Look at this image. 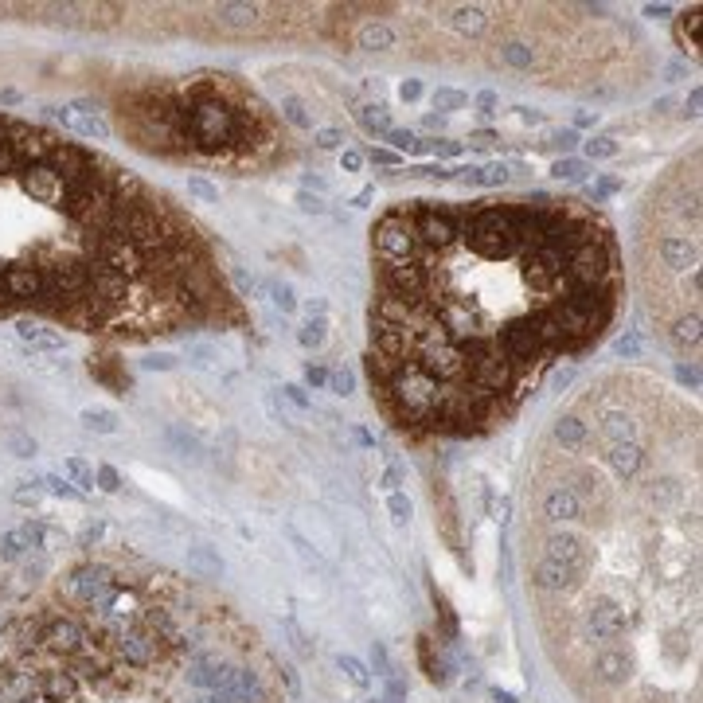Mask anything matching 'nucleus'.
I'll list each match as a JSON object with an SVG mask.
<instances>
[{"instance_id":"obj_1","label":"nucleus","mask_w":703,"mask_h":703,"mask_svg":"<svg viewBox=\"0 0 703 703\" xmlns=\"http://www.w3.org/2000/svg\"><path fill=\"white\" fill-rule=\"evenodd\" d=\"M621 301V243L582 200L395 204L372 223V398L415 438L492 434L606 336Z\"/></svg>"},{"instance_id":"obj_2","label":"nucleus","mask_w":703,"mask_h":703,"mask_svg":"<svg viewBox=\"0 0 703 703\" xmlns=\"http://www.w3.org/2000/svg\"><path fill=\"white\" fill-rule=\"evenodd\" d=\"M145 344L243 309L200 223L126 164L0 114V321Z\"/></svg>"},{"instance_id":"obj_3","label":"nucleus","mask_w":703,"mask_h":703,"mask_svg":"<svg viewBox=\"0 0 703 703\" xmlns=\"http://www.w3.org/2000/svg\"><path fill=\"white\" fill-rule=\"evenodd\" d=\"M121 133L137 149L172 161H207L231 169L270 164L281 145L270 110L231 75H195L157 82L118 98Z\"/></svg>"},{"instance_id":"obj_4","label":"nucleus","mask_w":703,"mask_h":703,"mask_svg":"<svg viewBox=\"0 0 703 703\" xmlns=\"http://www.w3.org/2000/svg\"><path fill=\"white\" fill-rule=\"evenodd\" d=\"M664 188L672 204H664L656 188L649 195L656 227L644 235V297L656 313L664 289H672L676 317H699V153L692 161L684 157Z\"/></svg>"},{"instance_id":"obj_5","label":"nucleus","mask_w":703,"mask_h":703,"mask_svg":"<svg viewBox=\"0 0 703 703\" xmlns=\"http://www.w3.org/2000/svg\"><path fill=\"white\" fill-rule=\"evenodd\" d=\"M67 110H71V121H67L71 133L90 137V141H110L114 137L110 121L102 118V110H98L94 102H75V106H67Z\"/></svg>"},{"instance_id":"obj_6","label":"nucleus","mask_w":703,"mask_h":703,"mask_svg":"<svg viewBox=\"0 0 703 703\" xmlns=\"http://www.w3.org/2000/svg\"><path fill=\"white\" fill-rule=\"evenodd\" d=\"M16 336L24 340L32 352H67V336H63L59 329H51V324L32 321V317H20L16 321Z\"/></svg>"},{"instance_id":"obj_7","label":"nucleus","mask_w":703,"mask_h":703,"mask_svg":"<svg viewBox=\"0 0 703 703\" xmlns=\"http://www.w3.org/2000/svg\"><path fill=\"white\" fill-rule=\"evenodd\" d=\"M551 438L563 453H575L586 438H590V422H582V415H559L551 422Z\"/></svg>"},{"instance_id":"obj_8","label":"nucleus","mask_w":703,"mask_h":703,"mask_svg":"<svg viewBox=\"0 0 703 703\" xmlns=\"http://www.w3.org/2000/svg\"><path fill=\"white\" fill-rule=\"evenodd\" d=\"M266 12H270L266 4H215L212 16L219 27H255Z\"/></svg>"},{"instance_id":"obj_9","label":"nucleus","mask_w":703,"mask_h":703,"mask_svg":"<svg viewBox=\"0 0 703 703\" xmlns=\"http://www.w3.org/2000/svg\"><path fill=\"white\" fill-rule=\"evenodd\" d=\"M449 27L458 35H469V39H477V35H484V27H489V16H484V8H477V4H461V8H449L446 16Z\"/></svg>"},{"instance_id":"obj_10","label":"nucleus","mask_w":703,"mask_h":703,"mask_svg":"<svg viewBox=\"0 0 703 703\" xmlns=\"http://www.w3.org/2000/svg\"><path fill=\"white\" fill-rule=\"evenodd\" d=\"M699 24H703V8H699V4H692L687 12H680V16H676V43L684 47L687 55H692V63L699 59Z\"/></svg>"},{"instance_id":"obj_11","label":"nucleus","mask_w":703,"mask_h":703,"mask_svg":"<svg viewBox=\"0 0 703 703\" xmlns=\"http://www.w3.org/2000/svg\"><path fill=\"white\" fill-rule=\"evenodd\" d=\"M356 121H360V129L364 133H372V137H387L391 129V110L383 102H367V106H360L356 110Z\"/></svg>"},{"instance_id":"obj_12","label":"nucleus","mask_w":703,"mask_h":703,"mask_svg":"<svg viewBox=\"0 0 703 703\" xmlns=\"http://www.w3.org/2000/svg\"><path fill=\"white\" fill-rule=\"evenodd\" d=\"M24 535L32 539V547H39V551H63L67 547V532H59V527H51V524H39V520H27Z\"/></svg>"},{"instance_id":"obj_13","label":"nucleus","mask_w":703,"mask_h":703,"mask_svg":"<svg viewBox=\"0 0 703 703\" xmlns=\"http://www.w3.org/2000/svg\"><path fill=\"white\" fill-rule=\"evenodd\" d=\"M356 43H360V47H367V51H391V47L398 43V35L391 32L387 24H364L356 32Z\"/></svg>"},{"instance_id":"obj_14","label":"nucleus","mask_w":703,"mask_h":703,"mask_svg":"<svg viewBox=\"0 0 703 703\" xmlns=\"http://www.w3.org/2000/svg\"><path fill=\"white\" fill-rule=\"evenodd\" d=\"M500 63L512 71H532L535 67V47L524 39H508L504 47H500Z\"/></svg>"},{"instance_id":"obj_15","label":"nucleus","mask_w":703,"mask_h":703,"mask_svg":"<svg viewBox=\"0 0 703 703\" xmlns=\"http://www.w3.org/2000/svg\"><path fill=\"white\" fill-rule=\"evenodd\" d=\"M590 172H594V169L582 161V157H559V161L551 164V176L563 180V184H582Z\"/></svg>"},{"instance_id":"obj_16","label":"nucleus","mask_w":703,"mask_h":703,"mask_svg":"<svg viewBox=\"0 0 703 703\" xmlns=\"http://www.w3.org/2000/svg\"><path fill=\"white\" fill-rule=\"evenodd\" d=\"M301 520H305V527H309V539H313V547H321V551H329V555H336V532H332V527L324 524L317 512H301Z\"/></svg>"},{"instance_id":"obj_17","label":"nucleus","mask_w":703,"mask_h":703,"mask_svg":"<svg viewBox=\"0 0 703 703\" xmlns=\"http://www.w3.org/2000/svg\"><path fill=\"white\" fill-rule=\"evenodd\" d=\"M278 110H281V118H286L293 129H313V114H309V106L301 102L297 94H281Z\"/></svg>"},{"instance_id":"obj_18","label":"nucleus","mask_w":703,"mask_h":703,"mask_svg":"<svg viewBox=\"0 0 703 703\" xmlns=\"http://www.w3.org/2000/svg\"><path fill=\"white\" fill-rule=\"evenodd\" d=\"M324 340H329V321H324V317H309V321L297 329V344L305 348V352L324 348Z\"/></svg>"},{"instance_id":"obj_19","label":"nucleus","mask_w":703,"mask_h":703,"mask_svg":"<svg viewBox=\"0 0 703 703\" xmlns=\"http://www.w3.org/2000/svg\"><path fill=\"white\" fill-rule=\"evenodd\" d=\"M430 106L446 118V114H458V110H465L469 106V94L465 90H453V86H438V90L430 94Z\"/></svg>"},{"instance_id":"obj_20","label":"nucleus","mask_w":703,"mask_h":703,"mask_svg":"<svg viewBox=\"0 0 703 703\" xmlns=\"http://www.w3.org/2000/svg\"><path fill=\"white\" fill-rule=\"evenodd\" d=\"M164 441H169V446L176 449V458H184V461H200V453H204L200 441H195L192 434H184L180 426H169V430H164Z\"/></svg>"},{"instance_id":"obj_21","label":"nucleus","mask_w":703,"mask_h":703,"mask_svg":"<svg viewBox=\"0 0 703 703\" xmlns=\"http://www.w3.org/2000/svg\"><path fill=\"white\" fill-rule=\"evenodd\" d=\"M78 418H82V426L94 434H118V415L106 410V407H86Z\"/></svg>"},{"instance_id":"obj_22","label":"nucleus","mask_w":703,"mask_h":703,"mask_svg":"<svg viewBox=\"0 0 703 703\" xmlns=\"http://www.w3.org/2000/svg\"><path fill=\"white\" fill-rule=\"evenodd\" d=\"M621 153V145L613 141V137H590V141H582V161H613V157Z\"/></svg>"},{"instance_id":"obj_23","label":"nucleus","mask_w":703,"mask_h":703,"mask_svg":"<svg viewBox=\"0 0 703 703\" xmlns=\"http://www.w3.org/2000/svg\"><path fill=\"white\" fill-rule=\"evenodd\" d=\"M63 473H67V481L75 484L78 492H90L94 489V469L86 465L82 458H67V461H63Z\"/></svg>"},{"instance_id":"obj_24","label":"nucleus","mask_w":703,"mask_h":703,"mask_svg":"<svg viewBox=\"0 0 703 703\" xmlns=\"http://www.w3.org/2000/svg\"><path fill=\"white\" fill-rule=\"evenodd\" d=\"M0 551H4V559H20L24 551H32V539L24 535V527H16V532H4V539H0Z\"/></svg>"},{"instance_id":"obj_25","label":"nucleus","mask_w":703,"mask_h":703,"mask_svg":"<svg viewBox=\"0 0 703 703\" xmlns=\"http://www.w3.org/2000/svg\"><path fill=\"white\" fill-rule=\"evenodd\" d=\"M270 301L281 309V313H297V305H301L289 281H274V286H270Z\"/></svg>"},{"instance_id":"obj_26","label":"nucleus","mask_w":703,"mask_h":703,"mask_svg":"<svg viewBox=\"0 0 703 703\" xmlns=\"http://www.w3.org/2000/svg\"><path fill=\"white\" fill-rule=\"evenodd\" d=\"M336 664H340V668L348 672V680H352V684H356V687H367V684H372V676H367V668H364V664L356 661V656H352V652H340V656H336Z\"/></svg>"},{"instance_id":"obj_27","label":"nucleus","mask_w":703,"mask_h":703,"mask_svg":"<svg viewBox=\"0 0 703 703\" xmlns=\"http://www.w3.org/2000/svg\"><path fill=\"white\" fill-rule=\"evenodd\" d=\"M329 391H332V395H340V398H348L352 391H356V375L348 372V367H332V372H329Z\"/></svg>"},{"instance_id":"obj_28","label":"nucleus","mask_w":703,"mask_h":703,"mask_svg":"<svg viewBox=\"0 0 703 703\" xmlns=\"http://www.w3.org/2000/svg\"><path fill=\"white\" fill-rule=\"evenodd\" d=\"M387 512H391V520H395L398 527L410 524V512H415V508H410V500H407V492H403V489L387 496Z\"/></svg>"},{"instance_id":"obj_29","label":"nucleus","mask_w":703,"mask_h":703,"mask_svg":"<svg viewBox=\"0 0 703 703\" xmlns=\"http://www.w3.org/2000/svg\"><path fill=\"white\" fill-rule=\"evenodd\" d=\"M344 141H348V137H344V129H317V133H313V145H317V149H321V153H336V149H344Z\"/></svg>"},{"instance_id":"obj_30","label":"nucleus","mask_w":703,"mask_h":703,"mask_svg":"<svg viewBox=\"0 0 703 703\" xmlns=\"http://www.w3.org/2000/svg\"><path fill=\"white\" fill-rule=\"evenodd\" d=\"M578 141H582V137H578L570 126H563V129H551L543 145H551V149H563V157H570V149H575Z\"/></svg>"},{"instance_id":"obj_31","label":"nucleus","mask_w":703,"mask_h":703,"mask_svg":"<svg viewBox=\"0 0 703 703\" xmlns=\"http://www.w3.org/2000/svg\"><path fill=\"white\" fill-rule=\"evenodd\" d=\"M508 176H512V172H508V164H504V161L484 164V169H481V188H504V184H508Z\"/></svg>"},{"instance_id":"obj_32","label":"nucleus","mask_w":703,"mask_h":703,"mask_svg":"<svg viewBox=\"0 0 703 703\" xmlns=\"http://www.w3.org/2000/svg\"><path fill=\"white\" fill-rule=\"evenodd\" d=\"M188 192H192L195 200H204V204H219V188H215L212 180H204V176L188 180Z\"/></svg>"},{"instance_id":"obj_33","label":"nucleus","mask_w":703,"mask_h":703,"mask_svg":"<svg viewBox=\"0 0 703 703\" xmlns=\"http://www.w3.org/2000/svg\"><path fill=\"white\" fill-rule=\"evenodd\" d=\"M43 484H47L55 496H63V500H82V492H78L67 477H59V473H47V477H43Z\"/></svg>"},{"instance_id":"obj_34","label":"nucleus","mask_w":703,"mask_h":703,"mask_svg":"<svg viewBox=\"0 0 703 703\" xmlns=\"http://www.w3.org/2000/svg\"><path fill=\"white\" fill-rule=\"evenodd\" d=\"M8 449L16 453V458H35V449H39V446H35V438H32V434H24V430H12V434H8Z\"/></svg>"},{"instance_id":"obj_35","label":"nucleus","mask_w":703,"mask_h":703,"mask_svg":"<svg viewBox=\"0 0 703 703\" xmlns=\"http://www.w3.org/2000/svg\"><path fill=\"white\" fill-rule=\"evenodd\" d=\"M613 356L637 360V356H641V336H637V332H625V336H618V340H613Z\"/></svg>"},{"instance_id":"obj_36","label":"nucleus","mask_w":703,"mask_h":703,"mask_svg":"<svg viewBox=\"0 0 703 703\" xmlns=\"http://www.w3.org/2000/svg\"><path fill=\"white\" fill-rule=\"evenodd\" d=\"M297 207H301L305 215H324V212H329V204H324L321 195H317V192H305V188L297 192Z\"/></svg>"},{"instance_id":"obj_37","label":"nucleus","mask_w":703,"mask_h":703,"mask_svg":"<svg viewBox=\"0 0 703 703\" xmlns=\"http://www.w3.org/2000/svg\"><path fill=\"white\" fill-rule=\"evenodd\" d=\"M422 668H426V676L434 680V684H441L446 680V672H441V664L434 661V649H430V637H422Z\"/></svg>"},{"instance_id":"obj_38","label":"nucleus","mask_w":703,"mask_h":703,"mask_svg":"<svg viewBox=\"0 0 703 703\" xmlns=\"http://www.w3.org/2000/svg\"><path fill=\"white\" fill-rule=\"evenodd\" d=\"M613 192H621V180H618V176H606V180H598V184H594L586 195H590L594 204H601V200H610Z\"/></svg>"},{"instance_id":"obj_39","label":"nucleus","mask_w":703,"mask_h":703,"mask_svg":"<svg viewBox=\"0 0 703 703\" xmlns=\"http://www.w3.org/2000/svg\"><path fill=\"white\" fill-rule=\"evenodd\" d=\"M387 141H391V149H395V153H410V149H415V141H418V137L415 133H410V129H391V133H387Z\"/></svg>"},{"instance_id":"obj_40","label":"nucleus","mask_w":703,"mask_h":703,"mask_svg":"<svg viewBox=\"0 0 703 703\" xmlns=\"http://www.w3.org/2000/svg\"><path fill=\"white\" fill-rule=\"evenodd\" d=\"M281 395H286L289 403H293V407H301V410H313V398L305 395V387H301V383H286V387H281Z\"/></svg>"},{"instance_id":"obj_41","label":"nucleus","mask_w":703,"mask_h":703,"mask_svg":"<svg viewBox=\"0 0 703 703\" xmlns=\"http://www.w3.org/2000/svg\"><path fill=\"white\" fill-rule=\"evenodd\" d=\"M141 367H149V372H172V367H176V356H172V352H157V356H145Z\"/></svg>"},{"instance_id":"obj_42","label":"nucleus","mask_w":703,"mask_h":703,"mask_svg":"<svg viewBox=\"0 0 703 703\" xmlns=\"http://www.w3.org/2000/svg\"><path fill=\"white\" fill-rule=\"evenodd\" d=\"M364 161H372V164H383V169H387V164H398V161H403V157H398L395 149H379V145H372V149H367V153H364Z\"/></svg>"},{"instance_id":"obj_43","label":"nucleus","mask_w":703,"mask_h":703,"mask_svg":"<svg viewBox=\"0 0 703 703\" xmlns=\"http://www.w3.org/2000/svg\"><path fill=\"white\" fill-rule=\"evenodd\" d=\"M461 149H465V145L449 141V137H441V141L434 137V145H430V153H438V157H461Z\"/></svg>"},{"instance_id":"obj_44","label":"nucleus","mask_w":703,"mask_h":703,"mask_svg":"<svg viewBox=\"0 0 703 703\" xmlns=\"http://www.w3.org/2000/svg\"><path fill=\"white\" fill-rule=\"evenodd\" d=\"M340 169H344V172H360V169H364V153H360V149H340Z\"/></svg>"},{"instance_id":"obj_45","label":"nucleus","mask_w":703,"mask_h":703,"mask_svg":"<svg viewBox=\"0 0 703 703\" xmlns=\"http://www.w3.org/2000/svg\"><path fill=\"white\" fill-rule=\"evenodd\" d=\"M496 102H500V98H496V90H481V94L473 98V106L484 114V118H492V114H496Z\"/></svg>"},{"instance_id":"obj_46","label":"nucleus","mask_w":703,"mask_h":703,"mask_svg":"<svg viewBox=\"0 0 703 703\" xmlns=\"http://www.w3.org/2000/svg\"><path fill=\"white\" fill-rule=\"evenodd\" d=\"M496 141H500L496 129H477V133H469V145H473V149H492Z\"/></svg>"},{"instance_id":"obj_47","label":"nucleus","mask_w":703,"mask_h":703,"mask_svg":"<svg viewBox=\"0 0 703 703\" xmlns=\"http://www.w3.org/2000/svg\"><path fill=\"white\" fill-rule=\"evenodd\" d=\"M305 383H309V387H329V367L305 364Z\"/></svg>"},{"instance_id":"obj_48","label":"nucleus","mask_w":703,"mask_h":703,"mask_svg":"<svg viewBox=\"0 0 703 703\" xmlns=\"http://www.w3.org/2000/svg\"><path fill=\"white\" fill-rule=\"evenodd\" d=\"M43 500V492H39V484H32V481H24L16 489V504H39Z\"/></svg>"},{"instance_id":"obj_49","label":"nucleus","mask_w":703,"mask_h":703,"mask_svg":"<svg viewBox=\"0 0 703 703\" xmlns=\"http://www.w3.org/2000/svg\"><path fill=\"white\" fill-rule=\"evenodd\" d=\"M102 532H106V524H102V520H90V524L82 527V535H78V539H82V547H94V543L102 539Z\"/></svg>"},{"instance_id":"obj_50","label":"nucleus","mask_w":703,"mask_h":703,"mask_svg":"<svg viewBox=\"0 0 703 703\" xmlns=\"http://www.w3.org/2000/svg\"><path fill=\"white\" fill-rule=\"evenodd\" d=\"M372 664H375V672H379V676H395V672H391V661H387V649H383V644H375V649H372Z\"/></svg>"},{"instance_id":"obj_51","label":"nucleus","mask_w":703,"mask_h":703,"mask_svg":"<svg viewBox=\"0 0 703 703\" xmlns=\"http://www.w3.org/2000/svg\"><path fill=\"white\" fill-rule=\"evenodd\" d=\"M98 484H102L106 492H118V489H121V477H118V469L102 465V469H98Z\"/></svg>"},{"instance_id":"obj_52","label":"nucleus","mask_w":703,"mask_h":703,"mask_svg":"<svg viewBox=\"0 0 703 703\" xmlns=\"http://www.w3.org/2000/svg\"><path fill=\"white\" fill-rule=\"evenodd\" d=\"M398 98H403V102H418V98H422V82H418V78H407V82L398 86Z\"/></svg>"},{"instance_id":"obj_53","label":"nucleus","mask_w":703,"mask_h":703,"mask_svg":"<svg viewBox=\"0 0 703 703\" xmlns=\"http://www.w3.org/2000/svg\"><path fill=\"white\" fill-rule=\"evenodd\" d=\"M188 356H192V360H195V364H200V367H207V364H212V360H215V352H212V348H207V344H188Z\"/></svg>"},{"instance_id":"obj_54","label":"nucleus","mask_w":703,"mask_h":703,"mask_svg":"<svg viewBox=\"0 0 703 703\" xmlns=\"http://www.w3.org/2000/svg\"><path fill=\"white\" fill-rule=\"evenodd\" d=\"M594 126H598V110H578L575 114V126H570V129L578 133V129H594Z\"/></svg>"},{"instance_id":"obj_55","label":"nucleus","mask_w":703,"mask_h":703,"mask_svg":"<svg viewBox=\"0 0 703 703\" xmlns=\"http://www.w3.org/2000/svg\"><path fill=\"white\" fill-rule=\"evenodd\" d=\"M672 12H676L672 4H644V16L649 20H672Z\"/></svg>"},{"instance_id":"obj_56","label":"nucleus","mask_w":703,"mask_h":703,"mask_svg":"<svg viewBox=\"0 0 703 703\" xmlns=\"http://www.w3.org/2000/svg\"><path fill=\"white\" fill-rule=\"evenodd\" d=\"M516 118L524 121V126H543V114L532 110V106H516Z\"/></svg>"},{"instance_id":"obj_57","label":"nucleus","mask_w":703,"mask_h":703,"mask_svg":"<svg viewBox=\"0 0 703 703\" xmlns=\"http://www.w3.org/2000/svg\"><path fill=\"white\" fill-rule=\"evenodd\" d=\"M699 102H703V94H699V90L687 94V102H684V114H687V118H699Z\"/></svg>"},{"instance_id":"obj_58","label":"nucleus","mask_w":703,"mask_h":703,"mask_svg":"<svg viewBox=\"0 0 703 703\" xmlns=\"http://www.w3.org/2000/svg\"><path fill=\"white\" fill-rule=\"evenodd\" d=\"M676 375H680V383H687V387H699V372H695V367H676Z\"/></svg>"},{"instance_id":"obj_59","label":"nucleus","mask_w":703,"mask_h":703,"mask_svg":"<svg viewBox=\"0 0 703 703\" xmlns=\"http://www.w3.org/2000/svg\"><path fill=\"white\" fill-rule=\"evenodd\" d=\"M422 126L430 129V133H441V129H446V118H441V114H426Z\"/></svg>"},{"instance_id":"obj_60","label":"nucleus","mask_w":703,"mask_h":703,"mask_svg":"<svg viewBox=\"0 0 703 703\" xmlns=\"http://www.w3.org/2000/svg\"><path fill=\"white\" fill-rule=\"evenodd\" d=\"M305 313H309V317H324V297H309V301H305Z\"/></svg>"},{"instance_id":"obj_61","label":"nucleus","mask_w":703,"mask_h":703,"mask_svg":"<svg viewBox=\"0 0 703 703\" xmlns=\"http://www.w3.org/2000/svg\"><path fill=\"white\" fill-rule=\"evenodd\" d=\"M398 481H403V477H398V469H387V473H383V484H387L391 492H398Z\"/></svg>"},{"instance_id":"obj_62","label":"nucleus","mask_w":703,"mask_h":703,"mask_svg":"<svg viewBox=\"0 0 703 703\" xmlns=\"http://www.w3.org/2000/svg\"><path fill=\"white\" fill-rule=\"evenodd\" d=\"M367 200H372V188H364V192L356 195V207H367Z\"/></svg>"},{"instance_id":"obj_63","label":"nucleus","mask_w":703,"mask_h":703,"mask_svg":"<svg viewBox=\"0 0 703 703\" xmlns=\"http://www.w3.org/2000/svg\"><path fill=\"white\" fill-rule=\"evenodd\" d=\"M372 703H383V699H372Z\"/></svg>"}]
</instances>
